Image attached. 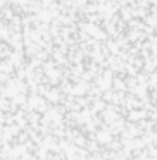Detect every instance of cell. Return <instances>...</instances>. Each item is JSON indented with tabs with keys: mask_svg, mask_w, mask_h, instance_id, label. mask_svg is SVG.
Wrapping results in <instances>:
<instances>
[{
	"mask_svg": "<svg viewBox=\"0 0 157 160\" xmlns=\"http://www.w3.org/2000/svg\"><path fill=\"white\" fill-rule=\"evenodd\" d=\"M107 7L111 9V4H109V0H107ZM109 19H111V14H109ZM109 26H111V21H109ZM109 55H111V35H109Z\"/></svg>",
	"mask_w": 157,
	"mask_h": 160,
	"instance_id": "6da1fadb",
	"label": "cell"
}]
</instances>
